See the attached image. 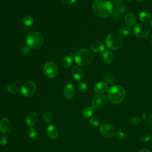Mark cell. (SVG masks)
Returning a JSON list of instances; mask_svg holds the SVG:
<instances>
[{
    "label": "cell",
    "mask_w": 152,
    "mask_h": 152,
    "mask_svg": "<svg viewBox=\"0 0 152 152\" xmlns=\"http://www.w3.org/2000/svg\"><path fill=\"white\" fill-rule=\"evenodd\" d=\"M11 122L7 118H3L0 121V130L4 134H9L12 130Z\"/></svg>",
    "instance_id": "11"
},
{
    "label": "cell",
    "mask_w": 152,
    "mask_h": 152,
    "mask_svg": "<svg viewBox=\"0 0 152 152\" xmlns=\"http://www.w3.org/2000/svg\"><path fill=\"white\" fill-rule=\"evenodd\" d=\"M139 152H150V151L147 148H143V149L141 150Z\"/></svg>",
    "instance_id": "39"
},
{
    "label": "cell",
    "mask_w": 152,
    "mask_h": 152,
    "mask_svg": "<svg viewBox=\"0 0 152 152\" xmlns=\"http://www.w3.org/2000/svg\"><path fill=\"white\" fill-rule=\"evenodd\" d=\"M43 72L47 77L53 78L58 74V68L55 63L49 61L44 65Z\"/></svg>",
    "instance_id": "6"
},
{
    "label": "cell",
    "mask_w": 152,
    "mask_h": 152,
    "mask_svg": "<svg viewBox=\"0 0 152 152\" xmlns=\"http://www.w3.org/2000/svg\"><path fill=\"white\" fill-rule=\"evenodd\" d=\"M126 10V5L125 4H120L116 6L112 11V14L115 17H118L122 15Z\"/></svg>",
    "instance_id": "18"
},
{
    "label": "cell",
    "mask_w": 152,
    "mask_h": 152,
    "mask_svg": "<svg viewBox=\"0 0 152 152\" xmlns=\"http://www.w3.org/2000/svg\"><path fill=\"white\" fill-rule=\"evenodd\" d=\"M62 2L64 4H68V5H70V4H74L76 0H61Z\"/></svg>",
    "instance_id": "35"
},
{
    "label": "cell",
    "mask_w": 152,
    "mask_h": 152,
    "mask_svg": "<svg viewBox=\"0 0 152 152\" xmlns=\"http://www.w3.org/2000/svg\"><path fill=\"white\" fill-rule=\"evenodd\" d=\"M108 76H106V80L108 82V83H109V84H111L112 83V81H113V78H111V76L110 75H107Z\"/></svg>",
    "instance_id": "37"
},
{
    "label": "cell",
    "mask_w": 152,
    "mask_h": 152,
    "mask_svg": "<svg viewBox=\"0 0 152 152\" xmlns=\"http://www.w3.org/2000/svg\"><path fill=\"white\" fill-rule=\"evenodd\" d=\"M138 1H143V0H138Z\"/></svg>",
    "instance_id": "43"
},
{
    "label": "cell",
    "mask_w": 152,
    "mask_h": 152,
    "mask_svg": "<svg viewBox=\"0 0 152 152\" xmlns=\"http://www.w3.org/2000/svg\"><path fill=\"white\" fill-rule=\"evenodd\" d=\"M8 142V137L6 135H2L0 137V144L1 145H5Z\"/></svg>",
    "instance_id": "32"
},
{
    "label": "cell",
    "mask_w": 152,
    "mask_h": 152,
    "mask_svg": "<svg viewBox=\"0 0 152 152\" xmlns=\"http://www.w3.org/2000/svg\"><path fill=\"white\" fill-rule=\"evenodd\" d=\"M26 42L30 48L38 49L43 45L44 43V37L39 32L31 31L26 36Z\"/></svg>",
    "instance_id": "4"
},
{
    "label": "cell",
    "mask_w": 152,
    "mask_h": 152,
    "mask_svg": "<svg viewBox=\"0 0 152 152\" xmlns=\"http://www.w3.org/2000/svg\"><path fill=\"white\" fill-rule=\"evenodd\" d=\"M148 125L149 126L152 128V115H151L149 117H148Z\"/></svg>",
    "instance_id": "36"
},
{
    "label": "cell",
    "mask_w": 152,
    "mask_h": 152,
    "mask_svg": "<svg viewBox=\"0 0 152 152\" xmlns=\"http://www.w3.org/2000/svg\"><path fill=\"white\" fill-rule=\"evenodd\" d=\"M150 139H151V136L149 134H142L140 137V140L142 142L148 141Z\"/></svg>",
    "instance_id": "30"
},
{
    "label": "cell",
    "mask_w": 152,
    "mask_h": 152,
    "mask_svg": "<svg viewBox=\"0 0 152 152\" xmlns=\"http://www.w3.org/2000/svg\"><path fill=\"white\" fill-rule=\"evenodd\" d=\"M103 60L107 63H110L113 60V55L111 51L109 50H105L103 53Z\"/></svg>",
    "instance_id": "21"
},
{
    "label": "cell",
    "mask_w": 152,
    "mask_h": 152,
    "mask_svg": "<svg viewBox=\"0 0 152 152\" xmlns=\"http://www.w3.org/2000/svg\"><path fill=\"white\" fill-rule=\"evenodd\" d=\"M72 58L71 56H65L61 61V65L65 68H69L72 64Z\"/></svg>",
    "instance_id": "20"
},
{
    "label": "cell",
    "mask_w": 152,
    "mask_h": 152,
    "mask_svg": "<svg viewBox=\"0 0 152 152\" xmlns=\"http://www.w3.org/2000/svg\"><path fill=\"white\" fill-rule=\"evenodd\" d=\"M126 1H131V0H126Z\"/></svg>",
    "instance_id": "41"
},
{
    "label": "cell",
    "mask_w": 152,
    "mask_h": 152,
    "mask_svg": "<svg viewBox=\"0 0 152 152\" xmlns=\"http://www.w3.org/2000/svg\"><path fill=\"white\" fill-rule=\"evenodd\" d=\"M138 18L141 21L144 23H147L151 20L150 14L146 11H142L138 15Z\"/></svg>",
    "instance_id": "22"
},
{
    "label": "cell",
    "mask_w": 152,
    "mask_h": 152,
    "mask_svg": "<svg viewBox=\"0 0 152 152\" xmlns=\"http://www.w3.org/2000/svg\"><path fill=\"white\" fill-rule=\"evenodd\" d=\"M72 77L77 81H81L84 77L83 70L78 66H74L72 69Z\"/></svg>",
    "instance_id": "15"
},
{
    "label": "cell",
    "mask_w": 152,
    "mask_h": 152,
    "mask_svg": "<svg viewBox=\"0 0 152 152\" xmlns=\"http://www.w3.org/2000/svg\"><path fill=\"white\" fill-rule=\"evenodd\" d=\"M90 48L94 52L100 53L104 50V45L100 40H94L90 44Z\"/></svg>",
    "instance_id": "12"
},
{
    "label": "cell",
    "mask_w": 152,
    "mask_h": 152,
    "mask_svg": "<svg viewBox=\"0 0 152 152\" xmlns=\"http://www.w3.org/2000/svg\"><path fill=\"white\" fill-rule=\"evenodd\" d=\"M43 119L44 121H45L47 123H50L52 119V117L51 114L48 112H44L42 115Z\"/></svg>",
    "instance_id": "27"
},
{
    "label": "cell",
    "mask_w": 152,
    "mask_h": 152,
    "mask_svg": "<svg viewBox=\"0 0 152 152\" xmlns=\"http://www.w3.org/2000/svg\"><path fill=\"white\" fill-rule=\"evenodd\" d=\"M7 90L10 93H11V94H17L19 91L18 88L16 86L13 85V84L8 85L7 86Z\"/></svg>",
    "instance_id": "24"
},
{
    "label": "cell",
    "mask_w": 152,
    "mask_h": 152,
    "mask_svg": "<svg viewBox=\"0 0 152 152\" xmlns=\"http://www.w3.org/2000/svg\"><path fill=\"white\" fill-rule=\"evenodd\" d=\"M150 24H151V27H152V20H151V23H150Z\"/></svg>",
    "instance_id": "40"
},
{
    "label": "cell",
    "mask_w": 152,
    "mask_h": 152,
    "mask_svg": "<svg viewBox=\"0 0 152 152\" xmlns=\"http://www.w3.org/2000/svg\"><path fill=\"white\" fill-rule=\"evenodd\" d=\"M133 31L135 35L139 38H145L150 33L148 27L143 23H139L134 26Z\"/></svg>",
    "instance_id": "8"
},
{
    "label": "cell",
    "mask_w": 152,
    "mask_h": 152,
    "mask_svg": "<svg viewBox=\"0 0 152 152\" xmlns=\"http://www.w3.org/2000/svg\"><path fill=\"white\" fill-rule=\"evenodd\" d=\"M37 121H38V116H37V114L35 112H30L26 116V123L28 126L30 127L36 124Z\"/></svg>",
    "instance_id": "14"
},
{
    "label": "cell",
    "mask_w": 152,
    "mask_h": 152,
    "mask_svg": "<svg viewBox=\"0 0 152 152\" xmlns=\"http://www.w3.org/2000/svg\"><path fill=\"white\" fill-rule=\"evenodd\" d=\"M94 110L91 107H87L84 108L82 112V116L84 118H88L92 116Z\"/></svg>",
    "instance_id": "23"
},
{
    "label": "cell",
    "mask_w": 152,
    "mask_h": 152,
    "mask_svg": "<svg viewBox=\"0 0 152 152\" xmlns=\"http://www.w3.org/2000/svg\"><path fill=\"white\" fill-rule=\"evenodd\" d=\"M151 43H152V37H151Z\"/></svg>",
    "instance_id": "42"
},
{
    "label": "cell",
    "mask_w": 152,
    "mask_h": 152,
    "mask_svg": "<svg viewBox=\"0 0 152 152\" xmlns=\"http://www.w3.org/2000/svg\"><path fill=\"white\" fill-rule=\"evenodd\" d=\"M93 60V55L87 49H81L74 54V61L77 64L83 66L89 65Z\"/></svg>",
    "instance_id": "3"
},
{
    "label": "cell",
    "mask_w": 152,
    "mask_h": 152,
    "mask_svg": "<svg viewBox=\"0 0 152 152\" xmlns=\"http://www.w3.org/2000/svg\"></svg>",
    "instance_id": "44"
},
{
    "label": "cell",
    "mask_w": 152,
    "mask_h": 152,
    "mask_svg": "<svg viewBox=\"0 0 152 152\" xmlns=\"http://www.w3.org/2000/svg\"><path fill=\"white\" fill-rule=\"evenodd\" d=\"M107 47L110 50H116L123 45V39L121 36L115 33L109 34L105 39Z\"/></svg>",
    "instance_id": "5"
},
{
    "label": "cell",
    "mask_w": 152,
    "mask_h": 152,
    "mask_svg": "<svg viewBox=\"0 0 152 152\" xmlns=\"http://www.w3.org/2000/svg\"><path fill=\"white\" fill-rule=\"evenodd\" d=\"M89 123L93 126H97L99 125V121L96 118L93 117L89 119Z\"/></svg>",
    "instance_id": "29"
},
{
    "label": "cell",
    "mask_w": 152,
    "mask_h": 152,
    "mask_svg": "<svg viewBox=\"0 0 152 152\" xmlns=\"http://www.w3.org/2000/svg\"><path fill=\"white\" fill-rule=\"evenodd\" d=\"M64 93L67 99H71L73 97L75 93V88L72 83H69L66 84L64 90Z\"/></svg>",
    "instance_id": "13"
},
{
    "label": "cell",
    "mask_w": 152,
    "mask_h": 152,
    "mask_svg": "<svg viewBox=\"0 0 152 152\" xmlns=\"http://www.w3.org/2000/svg\"><path fill=\"white\" fill-rule=\"evenodd\" d=\"M107 84L104 82H98L96 83L93 88L94 92L97 93H103L107 90Z\"/></svg>",
    "instance_id": "17"
},
{
    "label": "cell",
    "mask_w": 152,
    "mask_h": 152,
    "mask_svg": "<svg viewBox=\"0 0 152 152\" xmlns=\"http://www.w3.org/2000/svg\"><path fill=\"white\" fill-rule=\"evenodd\" d=\"M46 132L48 137L53 140H55L58 138V131L56 127L54 125H50L47 126Z\"/></svg>",
    "instance_id": "16"
},
{
    "label": "cell",
    "mask_w": 152,
    "mask_h": 152,
    "mask_svg": "<svg viewBox=\"0 0 152 152\" xmlns=\"http://www.w3.org/2000/svg\"><path fill=\"white\" fill-rule=\"evenodd\" d=\"M117 136H118V137L119 138H120L121 140H123V139H124L125 138L126 134H125V133L124 131H122L121 130H118L117 131Z\"/></svg>",
    "instance_id": "33"
},
{
    "label": "cell",
    "mask_w": 152,
    "mask_h": 152,
    "mask_svg": "<svg viewBox=\"0 0 152 152\" xmlns=\"http://www.w3.org/2000/svg\"><path fill=\"white\" fill-rule=\"evenodd\" d=\"M119 32L124 36H126L128 34H129L131 32V29L130 27L128 26H122L119 28Z\"/></svg>",
    "instance_id": "26"
},
{
    "label": "cell",
    "mask_w": 152,
    "mask_h": 152,
    "mask_svg": "<svg viewBox=\"0 0 152 152\" xmlns=\"http://www.w3.org/2000/svg\"><path fill=\"white\" fill-rule=\"evenodd\" d=\"M107 103L106 97L102 94L95 96L91 101V106L95 109H99L104 107Z\"/></svg>",
    "instance_id": "9"
},
{
    "label": "cell",
    "mask_w": 152,
    "mask_h": 152,
    "mask_svg": "<svg viewBox=\"0 0 152 152\" xmlns=\"http://www.w3.org/2000/svg\"><path fill=\"white\" fill-rule=\"evenodd\" d=\"M140 119L139 118H138V117H136V116L133 117V118L131 119V122H132L133 124H134V125H137V124H138L139 122H140Z\"/></svg>",
    "instance_id": "34"
},
{
    "label": "cell",
    "mask_w": 152,
    "mask_h": 152,
    "mask_svg": "<svg viewBox=\"0 0 152 152\" xmlns=\"http://www.w3.org/2000/svg\"><path fill=\"white\" fill-rule=\"evenodd\" d=\"M28 135L30 138H35L37 136V131L33 128V127H30L28 130Z\"/></svg>",
    "instance_id": "28"
},
{
    "label": "cell",
    "mask_w": 152,
    "mask_h": 152,
    "mask_svg": "<svg viewBox=\"0 0 152 152\" xmlns=\"http://www.w3.org/2000/svg\"><path fill=\"white\" fill-rule=\"evenodd\" d=\"M112 2L115 4V5H119L120 4H121L122 0H112Z\"/></svg>",
    "instance_id": "38"
},
{
    "label": "cell",
    "mask_w": 152,
    "mask_h": 152,
    "mask_svg": "<svg viewBox=\"0 0 152 152\" xmlns=\"http://www.w3.org/2000/svg\"><path fill=\"white\" fill-rule=\"evenodd\" d=\"M87 88V84L84 82H80L78 84V88L81 91H85Z\"/></svg>",
    "instance_id": "31"
},
{
    "label": "cell",
    "mask_w": 152,
    "mask_h": 152,
    "mask_svg": "<svg viewBox=\"0 0 152 152\" xmlns=\"http://www.w3.org/2000/svg\"><path fill=\"white\" fill-rule=\"evenodd\" d=\"M33 18L30 15H25L23 19V23L27 26H31L33 23Z\"/></svg>",
    "instance_id": "25"
},
{
    "label": "cell",
    "mask_w": 152,
    "mask_h": 152,
    "mask_svg": "<svg viewBox=\"0 0 152 152\" xmlns=\"http://www.w3.org/2000/svg\"><path fill=\"white\" fill-rule=\"evenodd\" d=\"M125 96L124 88L118 85L110 87L107 91V99L112 104H119L121 103Z\"/></svg>",
    "instance_id": "2"
},
{
    "label": "cell",
    "mask_w": 152,
    "mask_h": 152,
    "mask_svg": "<svg viewBox=\"0 0 152 152\" xmlns=\"http://www.w3.org/2000/svg\"><path fill=\"white\" fill-rule=\"evenodd\" d=\"M99 129L102 135L106 138H112L115 132L114 127L107 123L102 124L100 125Z\"/></svg>",
    "instance_id": "10"
},
{
    "label": "cell",
    "mask_w": 152,
    "mask_h": 152,
    "mask_svg": "<svg viewBox=\"0 0 152 152\" xmlns=\"http://www.w3.org/2000/svg\"><path fill=\"white\" fill-rule=\"evenodd\" d=\"M113 9V5L109 0H94L92 4L94 14L100 18L109 16L112 13Z\"/></svg>",
    "instance_id": "1"
},
{
    "label": "cell",
    "mask_w": 152,
    "mask_h": 152,
    "mask_svg": "<svg viewBox=\"0 0 152 152\" xmlns=\"http://www.w3.org/2000/svg\"><path fill=\"white\" fill-rule=\"evenodd\" d=\"M36 90V85L33 81L24 83L21 87V93L25 97L33 96Z\"/></svg>",
    "instance_id": "7"
},
{
    "label": "cell",
    "mask_w": 152,
    "mask_h": 152,
    "mask_svg": "<svg viewBox=\"0 0 152 152\" xmlns=\"http://www.w3.org/2000/svg\"><path fill=\"white\" fill-rule=\"evenodd\" d=\"M124 21L126 25H128L129 26H132L135 24L137 18L134 14H133L132 13H128V14H126L125 15Z\"/></svg>",
    "instance_id": "19"
}]
</instances>
